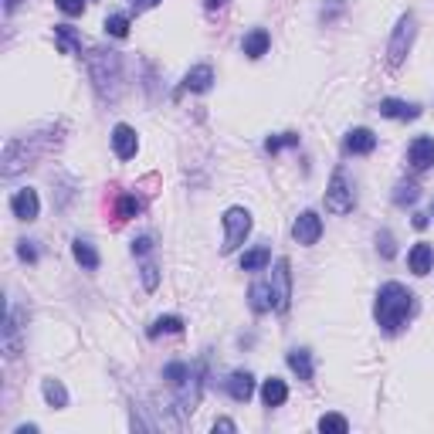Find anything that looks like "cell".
Wrapping results in <instances>:
<instances>
[{
    "label": "cell",
    "instance_id": "obj_1",
    "mask_svg": "<svg viewBox=\"0 0 434 434\" xmlns=\"http://www.w3.org/2000/svg\"><path fill=\"white\" fill-rule=\"evenodd\" d=\"M411 312H414V295L407 292L401 282H387V285L377 292L373 316H377V323L384 326L387 333H397V329L407 323Z\"/></svg>",
    "mask_w": 434,
    "mask_h": 434
},
{
    "label": "cell",
    "instance_id": "obj_2",
    "mask_svg": "<svg viewBox=\"0 0 434 434\" xmlns=\"http://www.w3.org/2000/svg\"><path fill=\"white\" fill-rule=\"evenodd\" d=\"M89 72H92L99 95L102 99H116V92H119V58H116V51H92Z\"/></svg>",
    "mask_w": 434,
    "mask_h": 434
},
{
    "label": "cell",
    "instance_id": "obj_3",
    "mask_svg": "<svg viewBox=\"0 0 434 434\" xmlns=\"http://www.w3.org/2000/svg\"><path fill=\"white\" fill-rule=\"evenodd\" d=\"M248 234H251V214L245 207H231V211L224 214V245H221V251H224V255L238 251L245 245Z\"/></svg>",
    "mask_w": 434,
    "mask_h": 434
},
{
    "label": "cell",
    "instance_id": "obj_4",
    "mask_svg": "<svg viewBox=\"0 0 434 434\" xmlns=\"http://www.w3.org/2000/svg\"><path fill=\"white\" fill-rule=\"evenodd\" d=\"M353 204H357L353 187H350V180H346V173L336 170L333 173V180H329V187H326V211H333V214H350Z\"/></svg>",
    "mask_w": 434,
    "mask_h": 434
},
{
    "label": "cell",
    "instance_id": "obj_5",
    "mask_svg": "<svg viewBox=\"0 0 434 434\" xmlns=\"http://www.w3.org/2000/svg\"><path fill=\"white\" fill-rule=\"evenodd\" d=\"M411 41H414V14H404L401 21H397V28H394L390 45H387V62L394 65V68L404 65L407 51H411Z\"/></svg>",
    "mask_w": 434,
    "mask_h": 434
},
{
    "label": "cell",
    "instance_id": "obj_6",
    "mask_svg": "<svg viewBox=\"0 0 434 434\" xmlns=\"http://www.w3.org/2000/svg\"><path fill=\"white\" fill-rule=\"evenodd\" d=\"M272 295H275V312L289 309V299H292V272H289V258H279L275 262V272H272Z\"/></svg>",
    "mask_w": 434,
    "mask_h": 434
},
{
    "label": "cell",
    "instance_id": "obj_7",
    "mask_svg": "<svg viewBox=\"0 0 434 434\" xmlns=\"http://www.w3.org/2000/svg\"><path fill=\"white\" fill-rule=\"evenodd\" d=\"M292 234L299 245H316V241L323 238V217L316 214V211H302V214L295 217Z\"/></svg>",
    "mask_w": 434,
    "mask_h": 434
},
{
    "label": "cell",
    "instance_id": "obj_8",
    "mask_svg": "<svg viewBox=\"0 0 434 434\" xmlns=\"http://www.w3.org/2000/svg\"><path fill=\"white\" fill-rule=\"evenodd\" d=\"M11 211H14L17 221H34V217L41 214V201H38V190H31V187L17 190L14 197H11Z\"/></svg>",
    "mask_w": 434,
    "mask_h": 434
},
{
    "label": "cell",
    "instance_id": "obj_9",
    "mask_svg": "<svg viewBox=\"0 0 434 434\" xmlns=\"http://www.w3.org/2000/svg\"><path fill=\"white\" fill-rule=\"evenodd\" d=\"M112 150H116V156H119V160H133V156H136V150H140L136 129H133V126H126V123L116 126V129H112Z\"/></svg>",
    "mask_w": 434,
    "mask_h": 434
},
{
    "label": "cell",
    "instance_id": "obj_10",
    "mask_svg": "<svg viewBox=\"0 0 434 434\" xmlns=\"http://www.w3.org/2000/svg\"><path fill=\"white\" fill-rule=\"evenodd\" d=\"M407 160L414 170H431L434 167V140L431 136H418V140L407 146Z\"/></svg>",
    "mask_w": 434,
    "mask_h": 434
},
{
    "label": "cell",
    "instance_id": "obj_11",
    "mask_svg": "<svg viewBox=\"0 0 434 434\" xmlns=\"http://www.w3.org/2000/svg\"><path fill=\"white\" fill-rule=\"evenodd\" d=\"M228 394H231L238 404H248L251 394H255V377L248 370H234L228 377Z\"/></svg>",
    "mask_w": 434,
    "mask_h": 434
},
{
    "label": "cell",
    "instance_id": "obj_12",
    "mask_svg": "<svg viewBox=\"0 0 434 434\" xmlns=\"http://www.w3.org/2000/svg\"><path fill=\"white\" fill-rule=\"evenodd\" d=\"M380 116L407 123V119H418L421 108L414 106V102H404V99H384V102H380Z\"/></svg>",
    "mask_w": 434,
    "mask_h": 434
},
{
    "label": "cell",
    "instance_id": "obj_13",
    "mask_svg": "<svg viewBox=\"0 0 434 434\" xmlns=\"http://www.w3.org/2000/svg\"><path fill=\"white\" fill-rule=\"evenodd\" d=\"M377 150V136H373V129H367V126H360V129H353L350 136H346V153H357V156H367Z\"/></svg>",
    "mask_w": 434,
    "mask_h": 434
},
{
    "label": "cell",
    "instance_id": "obj_14",
    "mask_svg": "<svg viewBox=\"0 0 434 434\" xmlns=\"http://www.w3.org/2000/svg\"><path fill=\"white\" fill-rule=\"evenodd\" d=\"M248 306L255 312H272L275 309V295H272V285H268V279L255 282L248 289Z\"/></svg>",
    "mask_w": 434,
    "mask_h": 434
},
{
    "label": "cell",
    "instance_id": "obj_15",
    "mask_svg": "<svg viewBox=\"0 0 434 434\" xmlns=\"http://www.w3.org/2000/svg\"><path fill=\"white\" fill-rule=\"evenodd\" d=\"M407 265H411L414 275H428L431 265H434V248L428 245V241H418V245L411 248V255H407Z\"/></svg>",
    "mask_w": 434,
    "mask_h": 434
},
{
    "label": "cell",
    "instance_id": "obj_16",
    "mask_svg": "<svg viewBox=\"0 0 434 434\" xmlns=\"http://www.w3.org/2000/svg\"><path fill=\"white\" fill-rule=\"evenodd\" d=\"M211 85H214V68H211V65H197V68H190L184 78L187 92H207Z\"/></svg>",
    "mask_w": 434,
    "mask_h": 434
},
{
    "label": "cell",
    "instance_id": "obj_17",
    "mask_svg": "<svg viewBox=\"0 0 434 434\" xmlns=\"http://www.w3.org/2000/svg\"><path fill=\"white\" fill-rule=\"evenodd\" d=\"M268 45H272V38H268L265 28L248 31L245 34V41H241V48H245V55H248V58H262V55H268Z\"/></svg>",
    "mask_w": 434,
    "mask_h": 434
},
{
    "label": "cell",
    "instance_id": "obj_18",
    "mask_svg": "<svg viewBox=\"0 0 434 434\" xmlns=\"http://www.w3.org/2000/svg\"><path fill=\"white\" fill-rule=\"evenodd\" d=\"M17 316H21V312L14 309L7 316V323H4V353L11 360L21 353V326H17Z\"/></svg>",
    "mask_w": 434,
    "mask_h": 434
},
{
    "label": "cell",
    "instance_id": "obj_19",
    "mask_svg": "<svg viewBox=\"0 0 434 434\" xmlns=\"http://www.w3.org/2000/svg\"><path fill=\"white\" fill-rule=\"evenodd\" d=\"M262 401H265V407H282V404L289 401V387H285V380H279V377L265 380L262 384Z\"/></svg>",
    "mask_w": 434,
    "mask_h": 434
},
{
    "label": "cell",
    "instance_id": "obj_20",
    "mask_svg": "<svg viewBox=\"0 0 434 434\" xmlns=\"http://www.w3.org/2000/svg\"><path fill=\"white\" fill-rule=\"evenodd\" d=\"M55 41H58V51H62V55H78V51H82V38H78L75 28H68V24H55Z\"/></svg>",
    "mask_w": 434,
    "mask_h": 434
},
{
    "label": "cell",
    "instance_id": "obj_21",
    "mask_svg": "<svg viewBox=\"0 0 434 434\" xmlns=\"http://www.w3.org/2000/svg\"><path fill=\"white\" fill-rule=\"evenodd\" d=\"M272 265V251L265 248V245H258V248H251L241 255V272H265Z\"/></svg>",
    "mask_w": 434,
    "mask_h": 434
},
{
    "label": "cell",
    "instance_id": "obj_22",
    "mask_svg": "<svg viewBox=\"0 0 434 434\" xmlns=\"http://www.w3.org/2000/svg\"><path fill=\"white\" fill-rule=\"evenodd\" d=\"M72 255H75V262L82 265L85 272H95V268L102 265V258H99V251H95L92 245H89V241H82V238H78L75 245H72Z\"/></svg>",
    "mask_w": 434,
    "mask_h": 434
},
{
    "label": "cell",
    "instance_id": "obj_23",
    "mask_svg": "<svg viewBox=\"0 0 434 434\" xmlns=\"http://www.w3.org/2000/svg\"><path fill=\"white\" fill-rule=\"evenodd\" d=\"M41 390H45V401L51 404V407H68V390H65L62 380H55V377H48L45 384H41Z\"/></svg>",
    "mask_w": 434,
    "mask_h": 434
},
{
    "label": "cell",
    "instance_id": "obj_24",
    "mask_svg": "<svg viewBox=\"0 0 434 434\" xmlns=\"http://www.w3.org/2000/svg\"><path fill=\"white\" fill-rule=\"evenodd\" d=\"M170 333H184V319H180V316H160V319L150 326V340L170 336Z\"/></svg>",
    "mask_w": 434,
    "mask_h": 434
},
{
    "label": "cell",
    "instance_id": "obj_25",
    "mask_svg": "<svg viewBox=\"0 0 434 434\" xmlns=\"http://www.w3.org/2000/svg\"><path fill=\"white\" fill-rule=\"evenodd\" d=\"M289 367L299 373V380H306V384L312 380V357H309V350H292V353H289Z\"/></svg>",
    "mask_w": 434,
    "mask_h": 434
},
{
    "label": "cell",
    "instance_id": "obj_26",
    "mask_svg": "<svg viewBox=\"0 0 434 434\" xmlns=\"http://www.w3.org/2000/svg\"><path fill=\"white\" fill-rule=\"evenodd\" d=\"M140 197H133V194H126V197H119V204H116V217L119 221H129V217L140 214Z\"/></svg>",
    "mask_w": 434,
    "mask_h": 434
},
{
    "label": "cell",
    "instance_id": "obj_27",
    "mask_svg": "<svg viewBox=\"0 0 434 434\" xmlns=\"http://www.w3.org/2000/svg\"><path fill=\"white\" fill-rule=\"evenodd\" d=\"M187 377H190V363H170V367H163V380L170 387H180Z\"/></svg>",
    "mask_w": 434,
    "mask_h": 434
},
{
    "label": "cell",
    "instance_id": "obj_28",
    "mask_svg": "<svg viewBox=\"0 0 434 434\" xmlns=\"http://www.w3.org/2000/svg\"><path fill=\"white\" fill-rule=\"evenodd\" d=\"M319 431L346 434V431H350V421L343 418V414H323V418H319Z\"/></svg>",
    "mask_w": 434,
    "mask_h": 434
},
{
    "label": "cell",
    "instance_id": "obj_29",
    "mask_svg": "<svg viewBox=\"0 0 434 434\" xmlns=\"http://www.w3.org/2000/svg\"><path fill=\"white\" fill-rule=\"evenodd\" d=\"M106 34H112V38H126V34H129V17L126 14L106 17Z\"/></svg>",
    "mask_w": 434,
    "mask_h": 434
},
{
    "label": "cell",
    "instance_id": "obj_30",
    "mask_svg": "<svg viewBox=\"0 0 434 434\" xmlns=\"http://www.w3.org/2000/svg\"><path fill=\"white\" fill-rule=\"evenodd\" d=\"M414 201H418V187L414 184H397V190H394V204L404 207V204H414Z\"/></svg>",
    "mask_w": 434,
    "mask_h": 434
},
{
    "label": "cell",
    "instance_id": "obj_31",
    "mask_svg": "<svg viewBox=\"0 0 434 434\" xmlns=\"http://www.w3.org/2000/svg\"><path fill=\"white\" fill-rule=\"evenodd\" d=\"M282 146H299V136H295V133H282V136H272V140L265 143L268 153H279Z\"/></svg>",
    "mask_w": 434,
    "mask_h": 434
},
{
    "label": "cell",
    "instance_id": "obj_32",
    "mask_svg": "<svg viewBox=\"0 0 434 434\" xmlns=\"http://www.w3.org/2000/svg\"><path fill=\"white\" fill-rule=\"evenodd\" d=\"M143 289H146V292H156V285H160V268H156V265H143Z\"/></svg>",
    "mask_w": 434,
    "mask_h": 434
},
{
    "label": "cell",
    "instance_id": "obj_33",
    "mask_svg": "<svg viewBox=\"0 0 434 434\" xmlns=\"http://www.w3.org/2000/svg\"><path fill=\"white\" fill-rule=\"evenodd\" d=\"M55 7L68 17H78L82 11H85V0H55Z\"/></svg>",
    "mask_w": 434,
    "mask_h": 434
},
{
    "label": "cell",
    "instance_id": "obj_34",
    "mask_svg": "<svg viewBox=\"0 0 434 434\" xmlns=\"http://www.w3.org/2000/svg\"><path fill=\"white\" fill-rule=\"evenodd\" d=\"M17 255H21L24 262H38V251L31 248V241H21V245H17Z\"/></svg>",
    "mask_w": 434,
    "mask_h": 434
},
{
    "label": "cell",
    "instance_id": "obj_35",
    "mask_svg": "<svg viewBox=\"0 0 434 434\" xmlns=\"http://www.w3.org/2000/svg\"><path fill=\"white\" fill-rule=\"evenodd\" d=\"M150 248H153V238H146V234L133 241V255H146V251H150Z\"/></svg>",
    "mask_w": 434,
    "mask_h": 434
},
{
    "label": "cell",
    "instance_id": "obj_36",
    "mask_svg": "<svg viewBox=\"0 0 434 434\" xmlns=\"http://www.w3.org/2000/svg\"><path fill=\"white\" fill-rule=\"evenodd\" d=\"M377 241H380V251H384V258H394V238L384 231L380 238H377Z\"/></svg>",
    "mask_w": 434,
    "mask_h": 434
},
{
    "label": "cell",
    "instance_id": "obj_37",
    "mask_svg": "<svg viewBox=\"0 0 434 434\" xmlns=\"http://www.w3.org/2000/svg\"><path fill=\"white\" fill-rule=\"evenodd\" d=\"M129 4H133V11H136V14H143V11H153L160 0H129Z\"/></svg>",
    "mask_w": 434,
    "mask_h": 434
},
{
    "label": "cell",
    "instance_id": "obj_38",
    "mask_svg": "<svg viewBox=\"0 0 434 434\" xmlns=\"http://www.w3.org/2000/svg\"><path fill=\"white\" fill-rule=\"evenodd\" d=\"M214 431H234V421H228V418H221L214 424Z\"/></svg>",
    "mask_w": 434,
    "mask_h": 434
},
{
    "label": "cell",
    "instance_id": "obj_39",
    "mask_svg": "<svg viewBox=\"0 0 434 434\" xmlns=\"http://www.w3.org/2000/svg\"><path fill=\"white\" fill-rule=\"evenodd\" d=\"M414 228H418V231L421 228H428V214H414Z\"/></svg>",
    "mask_w": 434,
    "mask_h": 434
},
{
    "label": "cell",
    "instance_id": "obj_40",
    "mask_svg": "<svg viewBox=\"0 0 434 434\" xmlns=\"http://www.w3.org/2000/svg\"><path fill=\"white\" fill-rule=\"evenodd\" d=\"M204 4H207V11H217V7H224L228 0H204Z\"/></svg>",
    "mask_w": 434,
    "mask_h": 434
},
{
    "label": "cell",
    "instance_id": "obj_41",
    "mask_svg": "<svg viewBox=\"0 0 434 434\" xmlns=\"http://www.w3.org/2000/svg\"><path fill=\"white\" fill-rule=\"evenodd\" d=\"M4 7H7V14H11V11L17 7V0H4Z\"/></svg>",
    "mask_w": 434,
    "mask_h": 434
},
{
    "label": "cell",
    "instance_id": "obj_42",
    "mask_svg": "<svg viewBox=\"0 0 434 434\" xmlns=\"http://www.w3.org/2000/svg\"><path fill=\"white\" fill-rule=\"evenodd\" d=\"M431 214H434V201H431Z\"/></svg>",
    "mask_w": 434,
    "mask_h": 434
}]
</instances>
